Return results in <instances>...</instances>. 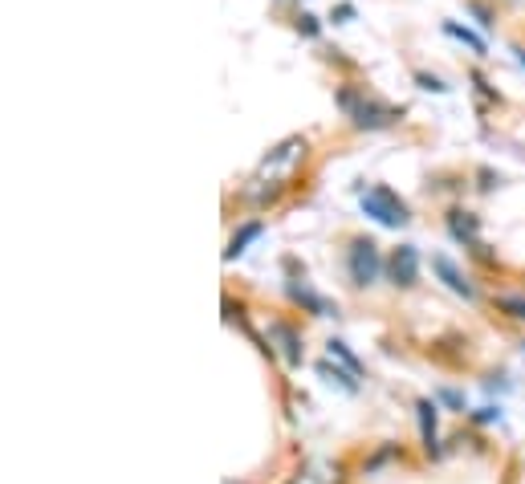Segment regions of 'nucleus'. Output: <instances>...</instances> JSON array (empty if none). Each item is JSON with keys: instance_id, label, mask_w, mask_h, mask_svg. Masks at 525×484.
<instances>
[{"instance_id": "1", "label": "nucleus", "mask_w": 525, "mask_h": 484, "mask_svg": "<svg viewBox=\"0 0 525 484\" xmlns=\"http://www.w3.org/2000/svg\"><path fill=\"white\" fill-rule=\"evenodd\" d=\"M334 106L342 110V118H346L350 127L367 131V135L403 123V106L383 102V98H379L375 90H367L363 82H342V86H334Z\"/></svg>"}, {"instance_id": "2", "label": "nucleus", "mask_w": 525, "mask_h": 484, "mask_svg": "<svg viewBox=\"0 0 525 484\" xmlns=\"http://www.w3.org/2000/svg\"><path fill=\"white\" fill-rule=\"evenodd\" d=\"M342 269H346V281L355 289H371L387 273V261L367 232H350L342 240Z\"/></svg>"}, {"instance_id": "3", "label": "nucleus", "mask_w": 525, "mask_h": 484, "mask_svg": "<svg viewBox=\"0 0 525 484\" xmlns=\"http://www.w3.org/2000/svg\"><path fill=\"white\" fill-rule=\"evenodd\" d=\"M359 208H363V216H371L383 228H407V224H412V208H407V200L395 188H387V184L363 188L359 192Z\"/></svg>"}, {"instance_id": "4", "label": "nucleus", "mask_w": 525, "mask_h": 484, "mask_svg": "<svg viewBox=\"0 0 525 484\" xmlns=\"http://www.w3.org/2000/svg\"><path fill=\"white\" fill-rule=\"evenodd\" d=\"M436 367H444V371H464L473 362V354H477V346H473V338L469 334H460V330H444L440 338H432L428 342V350H424Z\"/></svg>"}, {"instance_id": "5", "label": "nucleus", "mask_w": 525, "mask_h": 484, "mask_svg": "<svg viewBox=\"0 0 525 484\" xmlns=\"http://www.w3.org/2000/svg\"><path fill=\"white\" fill-rule=\"evenodd\" d=\"M306 155H310V139H306V135H289V139H281V143H277V147L261 159L257 175H269V179H289L298 163H306Z\"/></svg>"}, {"instance_id": "6", "label": "nucleus", "mask_w": 525, "mask_h": 484, "mask_svg": "<svg viewBox=\"0 0 525 484\" xmlns=\"http://www.w3.org/2000/svg\"><path fill=\"white\" fill-rule=\"evenodd\" d=\"M269 342L277 346V354L285 358V367H302V362H306V346H302V330L294 326V322H289V318H273L269 322Z\"/></svg>"}, {"instance_id": "7", "label": "nucleus", "mask_w": 525, "mask_h": 484, "mask_svg": "<svg viewBox=\"0 0 525 484\" xmlns=\"http://www.w3.org/2000/svg\"><path fill=\"white\" fill-rule=\"evenodd\" d=\"M387 277H391V285L395 289H416L420 285V249L416 245H399V249H391V257H387Z\"/></svg>"}, {"instance_id": "8", "label": "nucleus", "mask_w": 525, "mask_h": 484, "mask_svg": "<svg viewBox=\"0 0 525 484\" xmlns=\"http://www.w3.org/2000/svg\"><path fill=\"white\" fill-rule=\"evenodd\" d=\"M285 293H289V301H294L298 310H306L310 318H334V314H338V306H330V301L306 281V273H302V277H289V281H285Z\"/></svg>"}, {"instance_id": "9", "label": "nucleus", "mask_w": 525, "mask_h": 484, "mask_svg": "<svg viewBox=\"0 0 525 484\" xmlns=\"http://www.w3.org/2000/svg\"><path fill=\"white\" fill-rule=\"evenodd\" d=\"M432 273H436V277H440V281H444V285H448L456 297H464V301H481V289H477V281H473L469 273H464V269H460L452 257L436 253V257H432Z\"/></svg>"}, {"instance_id": "10", "label": "nucleus", "mask_w": 525, "mask_h": 484, "mask_svg": "<svg viewBox=\"0 0 525 484\" xmlns=\"http://www.w3.org/2000/svg\"><path fill=\"white\" fill-rule=\"evenodd\" d=\"M416 419H420L424 456H428V460H440L444 448H440V407H436V399H416Z\"/></svg>"}, {"instance_id": "11", "label": "nucleus", "mask_w": 525, "mask_h": 484, "mask_svg": "<svg viewBox=\"0 0 525 484\" xmlns=\"http://www.w3.org/2000/svg\"><path fill=\"white\" fill-rule=\"evenodd\" d=\"M444 224H448L452 240H456V245H464V249H473L477 240H481V216L469 212V208H448Z\"/></svg>"}, {"instance_id": "12", "label": "nucleus", "mask_w": 525, "mask_h": 484, "mask_svg": "<svg viewBox=\"0 0 525 484\" xmlns=\"http://www.w3.org/2000/svg\"><path fill=\"white\" fill-rule=\"evenodd\" d=\"M261 232H265V220H245V224H241L237 232L228 236V249H224V265H232L237 257H245L253 240H261Z\"/></svg>"}, {"instance_id": "13", "label": "nucleus", "mask_w": 525, "mask_h": 484, "mask_svg": "<svg viewBox=\"0 0 525 484\" xmlns=\"http://www.w3.org/2000/svg\"><path fill=\"white\" fill-rule=\"evenodd\" d=\"M444 33H448V37H456L460 45H469L477 57H489V41H485L481 33H473L469 25H460V21H444Z\"/></svg>"}, {"instance_id": "14", "label": "nucleus", "mask_w": 525, "mask_h": 484, "mask_svg": "<svg viewBox=\"0 0 525 484\" xmlns=\"http://www.w3.org/2000/svg\"><path fill=\"white\" fill-rule=\"evenodd\" d=\"M318 375H322V379H330V383H338V387H342V391H350V395L359 391V375H355V371H346L342 362H334V367H330V362H318Z\"/></svg>"}, {"instance_id": "15", "label": "nucleus", "mask_w": 525, "mask_h": 484, "mask_svg": "<svg viewBox=\"0 0 525 484\" xmlns=\"http://www.w3.org/2000/svg\"><path fill=\"white\" fill-rule=\"evenodd\" d=\"M326 354H330V358H334V362H342V367H346V371H355V375H359V379H363V375H367V371H363V362H359V358H355V354H350V346H346V342H342V338H330V342H326Z\"/></svg>"}, {"instance_id": "16", "label": "nucleus", "mask_w": 525, "mask_h": 484, "mask_svg": "<svg viewBox=\"0 0 525 484\" xmlns=\"http://www.w3.org/2000/svg\"><path fill=\"white\" fill-rule=\"evenodd\" d=\"M493 310H501V314L513 318V322H525V297H517V293H497V297H493Z\"/></svg>"}, {"instance_id": "17", "label": "nucleus", "mask_w": 525, "mask_h": 484, "mask_svg": "<svg viewBox=\"0 0 525 484\" xmlns=\"http://www.w3.org/2000/svg\"><path fill=\"white\" fill-rule=\"evenodd\" d=\"M412 82H416L420 90H432V94H448V90H452L444 78H436V74H428V70H412Z\"/></svg>"}, {"instance_id": "18", "label": "nucleus", "mask_w": 525, "mask_h": 484, "mask_svg": "<svg viewBox=\"0 0 525 484\" xmlns=\"http://www.w3.org/2000/svg\"><path fill=\"white\" fill-rule=\"evenodd\" d=\"M464 9H469V13L477 17L481 29H493V25H497V13H493L489 5H481V0H464Z\"/></svg>"}, {"instance_id": "19", "label": "nucleus", "mask_w": 525, "mask_h": 484, "mask_svg": "<svg viewBox=\"0 0 525 484\" xmlns=\"http://www.w3.org/2000/svg\"><path fill=\"white\" fill-rule=\"evenodd\" d=\"M298 33H302L306 41H318V37H322V21H318L314 13H298Z\"/></svg>"}, {"instance_id": "20", "label": "nucleus", "mask_w": 525, "mask_h": 484, "mask_svg": "<svg viewBox=\"0 0 525 484\" xmlns=\"http://www.w3.org/2000/svg\"><path fill=\"white\" fill-rule=\"evenodd\" d=\"M501 419V407H477L469 411V423H497Z\"/></svg>"}, {"instance_id": "21", "label": "nucleus", "mask_w": 525, "mask_h": 484, "mask_svg": "<svg viewBox=\"0 0 525 484\" xmlns=\"http://www.w3.org/2000/svg\"><path fill=\"white\" fill-rule=\"evenodd\" d=\"M473 82H477V86H481V94H485V98H489V102H497V106H501V94H497V90H493V86H489V82H485V74H481V70H473Z\"/></svg>"}, {"instance_id": "22", "label": "nucleus", "mask_w": 525, "mask_h": 484, "mask_svg": "<svg viewBox=\"0 0 525 484\" xmlns=\"http://www.w3.org/2000/svg\"><path fill=\"white\" fill-rule=\"evenodd\" d=\"M330 21H334V25H346V21H355V5H338V9L330 13Z\"/></svg>"}, {"instance_id": "23", "label": "nucleus", "mask_w": 525, "mask_h": 484, "mask_svg": "<svg viewBox=\"0 0 525 484\" xmlns=\"http://www.w3.org/2000/svg\"><path fill=\"white\" fill-rule=\"evenodd\" d=\"M440 399H444L448 407H456V411H464V395H460V391H440Z\"/></svg>"}, {"instance_id": "24", "label": "nucleus", "mask_w": 525, "mask_h": 484, "mask_svg": "<svg viewBox=\"0 0 525 484\" xmlns=\"http://www.w3.org/2000/svg\"><path fill=\"white\" fill-rule=\"evenodd\" d=\"M477 175H481V179H485V184H481V188H485V192H493V179H501V175H493V171H477Z\"/></svg>"}, {"instance_id": "25", "label": "nucleus", "mask_w": 525, "mask_h": 484, "mask_svg": "<svg viewBox=\"0 0 525 484\" xmlns=\"http://www.w3.org/2000/svg\"><path fill=\"white\" fill-rule=\"evenodd\" d=\"M521 346H525V342H521Z\"/></svg>"}]
</instances>
